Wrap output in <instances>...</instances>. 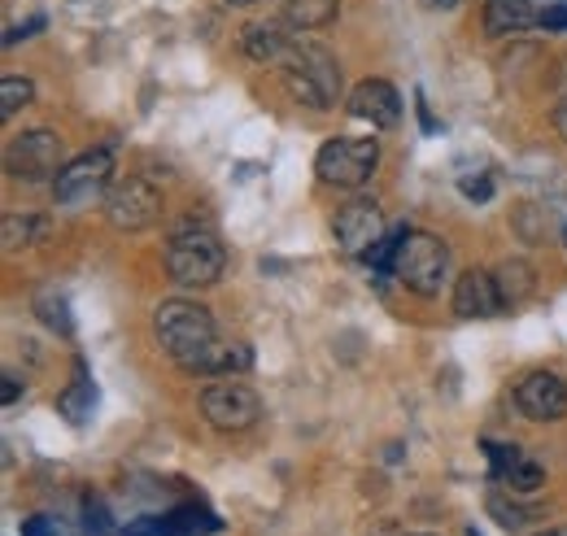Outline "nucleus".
<instances>
[{"label": "nucleus", "mask_w": 567, "mask_h": 536, "mask_svg": "<svg viewBox=\"0 0 567 536\" xmlns=\"http://www.w3.org/2000/svg\"><path fill=\"white\" fill-rule=\"evenodd\" d=\"M280 70L288 92L301 105H310V110H332L337 105V96H341V70H337V58L328 49H319L315 40L292 35Z\"/></svg>", "instance_id": "f257e3e1"}, {"label": "nucleus", "mask_w": 567, "mask_h": 536, "mask_svg": "<svg viewBox=\"0 0 567 536\" xmlns=\"http://www.w3.org/2000/svg\"><path fill=\"white\" fill-rule=\"evenodd\" d=\"M153 332H157L162 349H166L175 362L197 358L206 344L218 340V328H214L210 310H206V306H197V301H184V297L162 301V306L153 310Z\"/></svg>", "instance_id": "f03ea898"}, {"label": "nucleus", "mask_w": 567, "mask_h": 536, "mask_svg": "<svg viewBox=\"0 0 567 536\" xmlns=\"http://www.w3.org/2000/svg\"><path fill=\"white\" fill-rule=\"evenodd\" d=\"M393 279L420 297H436L450 279V249L432 231H402L393 254Z\"/></svg>", "instance_id": "7ed1b4c3"}, {"label": "nucleus", "mask_w": 567, "mask_h": 536, "mask_svg": "<svg viewBox=\"0 0 567 536\" xmlns=\"http://www.w3.org/2000/svg\"><path fill=\"white\" fill-rule=\"evenodd\" d=\"M223 267H227V254L218 245L214 231H202V227H184L171 245H166V270L179 288H210L223 279Z\"/></svg>", "instance_id": "20e7f679"}, {"label": "nucleus", "mask_w": 567, "mask_h": 536, "mask_svg": "<svg viewBox=\"0 0 567 536\" xmlns=\"http://www.w3.org/2000/svg\"><path fill=\"white\" fill-rule=\"evenodd\" d=\"M375 166H380V144L362 135H332L315 157L319 179L332 188H350V193L375 175Z\"/></svg>", "instance_id": "39448f33"}, {"label": "nucleus", "mask_w": 567, "mask_h": 536, "mask_svg": "<svg viewBox=\"0 0 567 536\" xmlns=\"http://www.w3.org/2000/svg\"><path fill=\"white\" fill-rule=\"evenodd\" d=\"M4 166L18 184H49L62 175V135L49 127L22 132L18 140H9L4 148Z\"/></svg>", "instance_id": "423d86ee"}, {"label": "nucleus", "mask_w": 567, "mask_h": 536, "mask_svg": "<svg viewBox=\"0 0 567 536\" xmlns=\"http://www.w3.org/2000/svg\"><path fill=\"white\" fill-rule=\"evenodd\" d=\"M110 175H114V157L105 148L96 153H83L62 166V175L53 179V202L79 209V205H92L105 188H110Z\"/></svg>", "instance_id": "0eeeda50"}, {"label": "nucleus", "mask_w": 567, "mask_h": 536, "mask_svg": "<svg viewBox=\"0 0 567 536\" xmlns=\"http://www.w3.org/2000/svg\"><path fill=\"white\" fill-rule=\"evenodd\" d=\"M105 218L118 227V231H144L162 218V193L148 184V179H123L110 188L105 197Z\"/></svg>", "instance_id": "6e6552de"}, {"label": "nucleus", "mask_w": 567, "mask_h": 536, "mask_svg": "<svg viewBox=\"0 0 567 536\" xmlns=\"http://www.w3.org/2000/svg\"><path fill=\"white\" fill-rule=\"evenodd\" d=\"M202 414L210 419V427H218V432H245V427L258 423L262 402H258L254 389L227 380V384H210V389L202 393Z\"/></svg>", "instance_id": "1a4fd4ad"}, {"label": "nucleus", "mask_w": 567, "mask_h": 536, "mask_svg": "<svg viewBox=\"0 0 567 536\" xmlns=\"http://www.w3.org/2000/svg\"><path fill=\"white\" fill-rule=\"evenodd\" d=\"M332 231H337V245H341L350 258H371V254L380 249V240H384L380 205L375 202H350L341 214H337Z\"/></svg>", "instance_id": "9d476101"}, {"label": "nucleus", "mask_w": 567, "mask_h": 536, "mask_svg": "<svg viewBox=\"0 0 567 536\" xmlns=\"http://www.w3.org/2000/svg\"><path fill=\"white\" fill-rule=\"evenodd\" d=\"M515 405L533 423H555L567 414V384L555 371H533L515 384Z\"/></svg>", "instance_id": "9b49d317"}, {"label": "nucleus", "mask_w": 567, "mask_h": 536, "mask_svg": "<svg viewBox=\"0 0 567 536\" xmlns=\"http://www.w3.org/2000/svg\"><path fill=\"white\" fill-rule=\"evenodd\" d=\"M489 450V467H494V480L506 488V493H537L546 484V471L533 454H524L519 445H497V441H485Z\"/></svg>", "instance_id": "f8f14e48"}, {"label": "nucleus", "mask_w": 567, "mask_h": 536, "mask_svg": "<svg viewBox=\"0 0 567 536\" xmlns=\"http://www.w3.org/2000/svg\"><path fill=\"white\" fill-rule=\"evenodd\" d=\"M350 114L371 123V127H398L402 123V96L393 83L384 79H362L354 92H350Z\"/></svg>", "instance_id": "ddd939ff"}, {"label": "nucleus", "mask_w": 567, "mask_h": 536, "mask_svg": "<svg viewBox=\"0 0 567 536\" xmlns=\"http://www.w3.org/2000/svg\"><path fill=\"white\" fill-rule=\"evenodd\" d=\"M502 310L497 279L489 270H463L454 279V315L458 319H494Z\"/></svg>", "instance_id": "4468645a"}, {"label": "nucleus", "mask_w": 567, "mask_h": 536, "mask_svg": "<svg viewBox=\"0 0 567 536\" xmlns=\"http://www.w3.org/2000/svg\"><path fill=\"white\" fill-rule=\"evenodd\" d=\"M249 367H254L249 344H227V340H214L197 358L179 362V371H188V375H236V371H249Z\"/></svg>", "instance_id": "2eb2a0df"}, {"label": "nucleus", "mask_w": 567, "mask_h": 536, "mask_svg": "<svg viewBox=\"0 0 567 536\" xmlns=\"http://www.w3.org/2000/svg\"><path fill=\"white\" fill-rule=\"evenodd\" d=\"M528 27H542L537 0H485V35H519Z\"/></svg>", "instance_id": "dca6fc26"}, {"label": "nucleus", "mask_w": 567, "mask_h": 536, "mask_svg": "<svg viewBox=\"0 0 567 536\" xmlns=\"http://www.w3.org/2000/svg\"><path fill=\"white\" fill-rule=\"evenodd\" d=\"M497 279V297H502V310H515V306H524L533 292H537V270L528 267L524 258H511V262H502L494 270Z\"/></svg>", "instance_id": "f3484780"}, {"label": "nucleus", "mask_w": 567, "mask_h": 536, "mask_svg": "<svg viewBox=\"0 0 567 536\" xmlns=\"http://www.w3.org/2000/svg\"><path fill=\"white\" fill-rule=\"evenodd\" d=\"M240 44H245V53H249L254 62H276V66H280L288 44H292V35H284V27H276V22H258V27H249V31L240 35Z\"/></svg>", "instance_id": "a211bd4d"}, {"label": "nucleus", "mask_w": 567, "mask_h": 536, "mask_svg": "<svg viewBox=\"0 0 567 536\" xmlns=\"http://www.w3.org/2000/svg\"><path fill=\"white\" fill-rule=\"evenodd\" d=\"M218 533V519L202 506H175L157 519V536H210Z\"/></svg>", "instance_id": "6ab92c4d"}, {"label": "nucleus", "mask_w": 567, "mask_h": 536, "mask_svg": "<svg viewBox=\"0 0 567 536\" xmlns=\"http://www.w3.org/2000/svg\"><path fill=\"white\" fill-rule=\"evenodd\" d=\"M92 402H96V389H92V375H87V367L83 362H74V384L58 398V410L71 419L74 427L92 414Z\"/></svg>", "instance_id": "aec40b11"}, {"label": "nucleus", "mask_w": 567, "mask_h": 536, "mask_svg": "<svg viewBox=\"0 0 567 536\" xmlns=\"http://www.w3.org/2000/svg\"><path fill=\"white\" fill-rule=\"evenodd\" d=\"M337 9H341V0H288L284 18L297 31H319V27H328L337 18Z\"/></svg>", "instance_id": "412c9836"}, {"label": "nucleus", "mask_w": 567, "mask_h": 536, "mask_svg": "<svg viewBox=\"0 0 567 536\" xmlns=\"http://www.w3.org/2000/svg\"><path fill=\"white\" fill-rule=\"evenodd\" d=\"M0 236H4V249L9 254L13 249H27V245H35L44 236V218H35V214H4Z\"/></svg>", "instance_id": "4be33fe9"}, {"label": "nucleus", "mask_w": 567, "mask_h": 536, "mask_svg": "<svg viewBox=\"0 0 567 536\" xmlns=\"http://www.w3.org/2000/svg\"><path fill=\"white\" fill-rule=\"evenodd\" d=\"M31 101H35V83L31 79H22V74H4L0 79V118H13Z\"/></svg>", "instance_id": "5701e85b"}, {"label": "nucleus", "mask_w": 567, "mask_h": 536, "mask_svg": "<svg viewBox=\"0 0 567 536\" xmlns=\"http://www.w3.org/2000/svg\"><path fill=\"white\" fill-rule=\"evenodd\" d=\"M35 310H40V319H44V328H53V332L71 336L74 323H71V306L62 301V297H40L35 301Z\"/></svg>", "instance_id": "b1692460"}, {"label": "nucleus", "mask_w": 567, "mask_h": 536, "mask_svg": "<svg viewBox=\"0 0 567 536\" xmlns=\"http://www.w3.org/2000/svg\"><path fill=\"white\" fill-rule=\"evenodd\" d=\"M489 515H494L502 528H519V524H528V519H533V511H528V506H515V502H506L502 493L489 497Z\"/></svg>", "instance_id": "393cba45"}, {"label": "nucleus", "mask_w": 567, "mask_h": 536, "mask_svg": "<svg viewBox=\"0 0 567 536\" xmlns=\"http://www.w3.org/2000/svg\"><path fill=\"white\" fill-rule=\"evenodd\" d=\"M22 536H66V528L53 519V515H31L22 524Z\"/></svg>", "instance_id": "a878e982"}, {"label": "nucleus", "mask_w": 567, "mask_h": 536, "mask_svg": "<svg viewBox=\"0 0 567 536\" xmlns=\"http://www.w3.org/2000/svg\"><path fill=\"white\" fill-rule=\"evenodd\" d=\"M463 197H472V202H489V197H494V184H489V179H463Z\"/></svg>", "instance_id": "bb28decb"}, {"label": "nucleus", "mask_w": 567, "mask_h": 536, "mask_svg": "<svg viewBox=\"0 0 567 536\" xmlns=\"http://www.w3.org/2000/svg\"><path fill=\"white\" fill-rule=\"evenodd\" d=\"M18 393H22V389H18V380H13V375H4V405L18 402Z\"/></svg>", "instance_id": "cd10ccee"}, {"label": "nucleus", "mask_w": 567, "mask_h": 536, "mask_svg": "<svg viewBox=\"0 0 567 536\" xmlns=\"http://www.w3.org/2000/svg\"><path fill=\"white\" fill-rule=\"evenodd\" d=\"M555 132H559V140L567 144V105H559V110H555Z\"/></svg>", "instance_id": "c85d7f7f"}, {"label": "nucleus", "mask_w": 567, "mask_h": 536, "mask_svg": "<svg viewBox=\"0 0 567 536\" xmlns=\"http://www.w3.org/2000/svg\"><path fill=\"white\" fill-rule=\"evenodd\" d=\"M427 9H450V4H458V0H424Z\"/></svg>", "instance_id": "c756f323"}, {"label": "nucleus", "mask_w": 567, "mask_h": 536, "mask_svg": "<svg viewBox=\"0 0 567 536\" xmlns=\"http://www.w3.org/2000/svg\"><path fill=\"white\" fill-rule=\"evenodd\" d=\"M559 96H564V105H567V70L559 74Z\"/></svg>", "instance_id": "7c9ffc66"}, {"label": "nucleus", "mask_w": 567, "mask_h": 536, "mask_svg": "<svg viewBox=\"0 0 567 536\" xmlns=\"http://www.w3.org/2000/svg\"><path fill=\"white\" fill-rule=\"evenodd\" d=\"M223 4H236V9H245V4H262V0H223Z\"/></svg>", "instance_id": "2f4dec72"}, {"label": "nucleus", "mask_w": 567, "mask_h": 536, "mask_svg": "<svg viewBox=\"0 0 567 536\" xmlns=\"http://www.w3.org/2000/svg\"><path fill=\"white\" fill-rule=\"evenodd\" d=\"M542 536H567V528H555V533H542Z\"/></svg>", "instance_id": "473e14b6"}, {"label": "nucleus", "mask_w": 567, "mask_h": 536, "mask_svg": "<svg viewBox=\"0 0 567 536\" xmlns=\"http://www.w3.org/2000/svg\"><path fill=\"white\" fill-rule=\"evenodd\" d=\"M564 240H567V227H564Z\"/></svg>", "instance_id": "72a5a7b5"}]
</instances>
